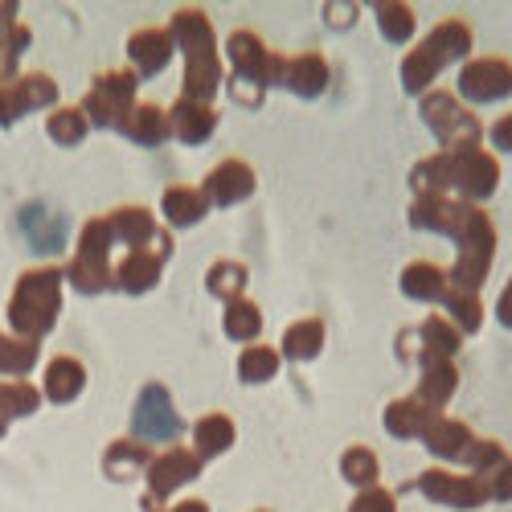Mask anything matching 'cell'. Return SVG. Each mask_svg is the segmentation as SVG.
I'll list each match as a JSON object with an SVG mask.
<instances>
[{"mask_svg": "<svg viewBox=\"0 0 512 512\" xmlns=\"http://www.w3.org/2000/svg\"><path fill=\"white\" fill-rule=\"evenodd\" d=\"M246 283H250V275H246V267L238 259H218V263L205 271V291L213 295V300H222V304L242 300Z\"/></svg>", "mask_w": 512, "mask_h": 512, "instance_id": "obj_33", "label": "cell"}, {"mask_svg": "<svg viewBox=\"0 0 512 512\" xmlns=\"http://www.w3.org/2000/svg\"><path fill=\"white\" fill-rule=\"evenodd\" d=\"M349 512H398V496L373 484V488H361V492L353 496Z\"/></svg>", "mask_w": 512, "mask_h": 512, "instance_id": "obj_46", "label": "cell"}, {"mask_svg": "<svg viewBox=\"0 0 512 512\" xmlns=\"http://www.w3.org/2000/svg\"><path fill=\"white\" fill-rule=\"evenodd\" d=\"M492 259H496V226H492L488 213L480 209L476 222L467 226V234L459 238V259H455V267L447 275L451 287L455 291H480Z\"/></svg>", "mask_w": 512, "mask_h": 512, "instance_id": "obj_8", "label": "cell"}, {"mask_svg": "<svg viewBox=\"0 0 512 512\" xmlns=\"http://www.w3.org/2000/svg\"><path fill=\"white\" fill-rule=\"evenodd\" d=\"M111 246H115V230L111 218H91L78 234V246L70 254V267H66V283L82 295H99L115 283L111 271Z\"/></svg>", "mask_w": 512, "mask_h": 512, "instance_id": "obj_4", "label": "cell"}, {"mask_svg": "<svg viewBox=\"0 0 512 512\" xmlns=\"http://www.w3.org/2000/svg\"><path fill=\"white\" fill-rule=\"evenodd\" d=\"M173 50H177L173 33L160 29V25L136 29L132 37H127V62H132V74H136V78H156V74H164V66L173 62Z\"/></svg>", "mask_w": 512, "mask_h": 512, "instance_id": "obj_16", "label": "cell"}, {"mask_svg": "<svg viewBox=\"0 0 512 512\" xmlns=\"http://www.w3.org/2000/svg\"><path fill=\"white\" fill-rule=\"evenodd\" d=\"M173 41L185 50V99L209 103L222 87V58H218V37L205 17V9H177L168 25Z\"/></svg>", "mask_w": 512, "mask_h": 512, "instance_id": "obj_1", "label": "cell"}, {"mask_svg": "<svg viewBox=\"0 0 512 512\" xmlns=\"http://www.w3.org/2000/svg\"><path fill=\"white\" fill-rule=\"evenodd\" d=\"M205 197H209V205H238V201H246L250 193H254V168L246 164V160H222L213 173L205 177Z\"/></svg>", "mask_w": 512, "mask_h": 512, "instance_id": "obj_18", "label": "cell"}, {"mask_svg": "<svg viewBox=\"0 0 512 512\" xmlns=\"http://www.w3.org/2000/svg\"><path fill=\"white\" fill-rule=\"evenodd\" d=\"M508 459V451H504V443H496V439H476V447H472V455H467V472L472 476H488L492 467H500Z\"/></svg>", "mask_w": 512, "mask_h": 512, "instance_id": "obj_44", "label": "cell"}, {"mask_svg": "<svg viewBox=\"0 0 512 512\" xmlns=\"http://www.w3.org/2000/svg\"><path fill=\"white\" fill-rule=\"evenodd\" d=\"M119 132L132 140L136 148H156V144H164L168 136H173V132H168V111L156 107V103H136L132 111L123 115Z\"/></svg>", "mask_w": 512, "mask_h": 512, "instance_id": "obj_25", "label": "cell"}, {"mask_svg": "<svg viewBox=\"0 0 512 512\" xmlns=\"http://www.w3.org/2000/svg\"><path fill=\"white\" fill-rule=\"evenodd\" d=\"M484 484H488V500L508 504L512 500V459H504L500 467H492V472L484 476Z\"/></svg>", "mask_w": 512, "mask_h": 512, "instance_id": "obj_47", "label": "cell"}, {"mask_svg": "<svg viewBox=\"0 0 512 512\" xmlns=\"http://www.w3.org/2000/svg\"><path fill=\"white\" fill-rule=\"evenodd\" d=\"M447 308V320L459 328V336H472L484 328V304H480V295L476 291H455L447 287V295L439 300Z\"/></svg>", "mask_w": 512, "mask_h": 512, "instance_id": "obj_36", "label": "cell"}, {"mask_svg": "<svg viewBox=\"0 0 512 512\" xmlns=\"http://www.w3.org/2000/svg\"><path fill=\"white\" fill-rule=\"evenodd\" d=\"M488 140H492L496 152H508V156H512V111L500 115V119L488 127Z\"/></svg>", "mask_w": 512, "mask_h": 512, "instance_id": "obj_48", "label": "cell"}, {"mask_svg": "<svg viewBox=\"0 0 512 512\" xmlns=\"http://www.w3.org/2000/svg\"><path fill=\"white\" fill-rule=\"evenodd\" d=\"M398 283H402V295H406V300H414V304H439L447 295V287H451L447 271L439 263H426V259L406 263Z\"/></svg>", "mask_w": 512, "mask_h": 512, "instance_id": "obj_26", "label": "cell"}, {"mask_svg": "<svg viewBox=\"0 0 512 512\" xmlns=\"http://www.w3.org/2000/svg\"><path fill=\"white\" fill-rule=\"evenodd\" d=\"M439 418V410H431L426 402L418 398H402V402H390L386 414H381V426H386V435L394 439H422L426 426Z\"/></svg>", "mask_w": 512, "mask_h": 512, "instance_id": "obj_28", "label": "cell"}, {"mask_svg": "<svg viewBox=\"0 0 512 512\" xmlns=\"http://www.w3.org/2000/svg\"><path fill=\"white\" fill-rule=\"evenodd\" d=\"M480 205H467V201H451V197H435V193H422L410 205V226L426 230V234H447V238H463L467 226L476 222Z\"/></svg>", "mask_w": 512, "mask_h": 512, "instance_id": "obj_12", "label": "cell"}, {"mask_svg": "<svg viewBox=\"0 0 512 512\" xmlns=\"http://www.w3.org/2000/svg\"><path fill=\"white\" fill-rule=\"evenodd\" d=\"M87 390V365L78 357H54L46 365V377H41V398H50L54 406H70L78 402V394Z\"/></svg>", "mask_w": 512, "mask_h": 512, "instance_id": "obj_20", "label": "cell"}, {"mask_svg": "<svg viewBox=\"0 0 512 512\" xmlns=\"http://www.w3.org/2000/svg\"><path fill=\"white\" fill-rule=\"evenodd\" d=\"M467 54H472V29H467L459 17L439 21V25L402 58V91H406V95H426V91H431V82H435L447 66H455L459 58H467Z\"/></svg>", "mask_w": 512, "mask_h": 512, "instance_id": "obj_3", "label": "cell"}, {"mask_svg": "<svg viewBox=\"0 0 512 512\" xmlns=\"http://www.w3.org/2000/svg\"><path fill=\"white\" fill-rule=\"evenodd\" d=\"M168 132H173V140L197 148L218 132V115H213L209 103H193V99L181 95L173 107H168Z\"/></svg>", "mask_w": 512, "mask_h": 512, "instance_id": "obj_19", "label": "cell"}, {"mask_svg": "<svg viewBox=\"0 0 512 512\" xmlns=\"http://www.w3.org/2000/svg\"><path fill=\"white\" fill-rule=\"evenodd\" d=\"M136 87H140V78L132 70H107V74H99L91 82L87 99H82V115H87L91 127H115V132H119L123 115L136 107Z\"/></svg>", "mask_w": 512, "mask_h": 512, "instance_id": "obj_7", "label": "cell"}, {"mask_svg": "<svg viewBox=\"0 0 512 512\" xmlns=\"http://www.w3.org/2000/svg\"><path fill=\"white\" fill-rule=\"evenodd\" d=\"M156 512H209V504H205V500H177V504L156 508Z\"/></svg>", "mask_w": 512, "mask_h": 512, "instance_id": "obj_50", "label": "cell"}, {"mask_svg": "<svg viewBox=\"0 0 512 512\" xmlns=\"http://www.w3.org/2000/svg\"><path fill=\"white\" fill-rule=\"evenodd\" d=\"M418 111H422V123L431 127L435 140L443 144V152L463 148V144H480V136H484L480 119L467 107H459V99L451 91H426Z\"/></svg>", "mask_w": 512, "mask_h": 512, "instance_id": "obj_6", "label": "cell"}, {"mask_svg": "<svg viewBox=\"0 0 512 512\" xmlns=\"http://www.w3.org/2000/svg\"><path fill=\"white\" fill-rule=\"evenodd\" d=\"M422 365V377H418V402H426L431 410H443L451 398H455V390H459V369H455V361H443V357H422L418 361Z\"/></svg>", "mask_w": 512, "mask_h": 512, "instance_id": "obj_23", "label": "cell"}, {"mask_svg": "<svg viewBox=\"0 0 512 512\" xmlns=\"http://www.w3.org/2000/svg\"><path fill=\"white\" fill-rule=\"evenodd\" d=\"M459 95L467 103H500L512 95V62L508 58H472L459 70Z\"/></svg>", "mask_w": 512, "mask_h": 512, "instance_id": "obj_15", "label": "cell"}, {"mask_svg": "<svg viewBox=\"0 0 512 512\" xmlns=\"http://www.w3.org/2000/svg\"><path fill=\"white\" fill-rule=\"evenodd\" d=\"M414 336L422 340V345H418V361H422V357H443V361H451V357L459 353V345H463L459 328H455L447 316H426V320L414 328Z\"/></svg>", "mask_w": 512, "mask_h": 512, "instance_id": "obj_31", "label": "cell"}, {"mask_svg": "<svg viewBox=\"0 0 512 512\" xmlns=\"http://www.w3.org/2000/svg\"><path fill=\"white\" fill-rule=\"evenodd\" d=\"M148 463H152V447L148 443H140V439H115L107 447V455H103V472L115 484H123V480L148 472Z\"/></svg>", "mask_w": 512, "mask_h": 512, "instance_id": "obj_30", "label": "cell"}, {"mask_svg": "<svg viewBox=\"0 0 512 512\" xmlns=\"http://www.w3.org/2000/svg\"><path fill=\"white\" fill-rule=\"evenodd\" d=\"M160 213H164L168 226L189 230V226L205 222L209 197H205V189H197V185H168L164 197H160Z\"/></svg>", "mask_w": 512, "mask_h": 512, "instance_id": "obj_24", "label": "cell"}, {"mask_svg": "<svg viewBox=\"0 0 512 512\" xmlns=\"http://www.w3.org/2000/svg\"><path fill=\"white\" fill-rule=\"evenodd\" d=\"M29 99H25V87H21V78H9V82H0V127H13L21 115H29Z\"/></svg>", "mask_w": 512, "mask_h": 512, "instance_id": "obj_43", "label": "cell"}, {"mask_svg": "<svg viewBox=\"0 0 512 512\" xmlns=\"http://www.w3.org/2000/svg\"><path fill=\"white\" fill-rule=\"evenodd\" d=\"M201 467H205V463L197 459V451H193V447H164L160 455H152L148 472H144V480H148L144 508H148V512H156V504H164V500L173 496L177 488L193 484V480L201 476Z\"/></svg>", "mask_w": 512, "mask_h": 512, "instance_id": "obj_10", "label": "cell"}, {"mask_svg": "<svg viewBox=\"0 0 512 512\" xmlns=\"http://www.w3.org/2000/svg\"><path fill=\"white\" fill-rule=\"evenodd\" d=\"M41 361V340L0 332V377H25Z\"/></svg>", "mask_w": 512, "mask_h": 512, "instance_id": "obj_35", "label": "cell"}, {"mask_svg": "<svg viewBox=\"0 0 512 512\" xmlns=\"http://www.w3.org/2000/svg\"><path fill=\"white\" fill-rule=\"evenodd\" d=\"M226 58H230V78L234 82H250V87H275V82H283V54H275L267 41L254 33V29H238L230 33L226 41Z\"/></svg>", "mask_w": 512, "mask_h": 512, "instance_id": "obj_5", "label": "cell"}, {"mask_svg": "<svg viewBox=\"0 0 512 512\" xmlns=\"http://www.w3.org/2000/svg\"><path fill=\"white\" fill-rule=\"evenodd\" d=\"M107 218H111L115 242H123L127 250H148V246H156V238H160L156 213L144 209V205H123V209L107 213Z\"/></svg>", "mask_w": 512, "mask_h": 512, "instance_id": "obj_22", "label": "cell"}, {"mask_svg": "<svg viewBox=\"0 0 512 512\" xmlns=\"http://www.w3.org/2000/svg\"><path fill=\"white\" fill-rule=\"evenodd\" d=\"M222 328H226L230 340H238V345H254V340L263 336V312L250 300H234V304H226Z\"/></svg>", "mask_w": 512, "mask_h": 512, "instance_id": "obj_40", "label": "cell"}, {"mask_svg": "<svg viewBox=\"0 0 512 512\" xmlns=\"http://www.w3.org/2000/svg\"><path fill=\"white\" fill-rule=\"evenodd\" d=\"M279 365H283L279 349H271V345H246L242 357H238V377L246 381V386H263V381L279 377Z\"/></svg>", "mask_w": 512, "mask_h": 512, "instance_id": "obj_38", "label": "cell"}, {"mask_svg": "<svg viewBox=\"0 0 512 512\" xmlns=\"http://www.w3.org/2000/svg\"><path fill=\"white\" fill-rule=\"evenodd\" d=\"M46 132L58 148H78L82 140H87L91 123H87V115H82V107H54V115L46 119Z\"/></svg>", "mask_w": 512, "mask_h": 512, "instance_id": "obj_41", "label": "cell"}, {"mask_svg": "<svg viewBox=\"0 0 512 512\" xmlns=\"http://www.w3.org/2000/svg\"><path fill=\"white\" fill-rule=\"evenodd\" d=\"M496 320H500L504 328H512V279L504 283V291H500V300H496Z\"/></svg>", "mask_w": 512, "mask_h": 512, "instance_id": "obj_49", "label": "cell"}, {"mask_svg": "<svg viewBox=\"0 0 512 512\" xmlns=\"http://www.w3.org/2000/svg\"><path fill=\"white\" fill-rule=\"evenodd\" d=\"M328 78H332V70L324 62V54L308 50V54H295L283 62V87L300 99H320L328 91Z\"/></svg>", "mask_w": 512, "mask_h": 512, "instance_id": "obj_21", "label": "cell"}, {"mask_svg": "<svg viewBox=\"0 0 512 512\" xmlns=\"http://www.w3.org/2000/svg\"><path fill=\"white\" fill-rule=\"evenodd\" d=\"M377 13V29L386 41H394V46H406V41L414 37L418 21H414V9L410 5H398V0H381V5H373Z\"/></svg>", "mask_w": 512, "mask_h": 512, "instance_id": "obj_39", "label": "cell"}, {"mask_svg": "<svg viewBox=\"0 0 512 512\" xmlns=\"http://www.w3.org/2000/svg\"><path fill=\"white\" fill-rule=\"evenodd\" d=\"M410 185L414 193H435V197H447L451 189V156L447 152H435V156H426L414 164V173H410Z\"/></svg>", "mask_w": 512, "mask_h": 512, "instance_id": "obj_37", "label": "cell"}, {"mask_svg": "<svg viewBox=\"0 0 512 512\" xmlns=\"http://www.w3.org/2000/svg\"><path fill=\"white\" fill-rule=\"evenodd\" d=\"M21 87H25V99H29L33 111L58 103V82L50 74H21Z\"/></svg>", "mask_w": 512, "mask_h": 512, "instance_id": "obj_45", "label": "cell"}, {"mask_svg": "<svg viewBox=\"0 0 512 512\" xmlns=\"http://www.w3.org/2000/svg\"><path fill=\"white\" fill-rule=\"evenodd\" d=\"M422 443L443 463H467V455H472V447H476V435H472V426L467 422H459L451 414H439L431 426H426Z\"/></svg>", "mask_w": 512, "mask_h": 512, "instance_id": "obj_17", "label": "cell"}, {"mask_svg": "<svg viewBox=\"0 0 512 512\" xmlns=\"http://www.w3.org/2000/svg\"><path fill=\"white\" fill-rule=\"evenodd\" d=\"M234 439H238V426H234L230 414L213 410V414H201V418L193 422V451H197L201 463L226 455V451L234 447Z\"/></svg>", "mask_w": 512, "mask_h": 512, "instance_id": "obj_27", "label": "cell"}, {"mask_svg": "<svg viewBox=\"0 0 512 512\" xmlns=\"http://www.w3.org/2000/svg\"><path fill=\"white\" fill-rule=\"evenodd\" d=\"M41 390L33 386V381L25 377H9V381H0V418L13 422V418H29L41 410Z\"/></svg>", "mask_w": 512, "mask_h": 512, "instance_id": "obj_34", "label": "cell"}, {"mask_svg": "<svg viewBox=\"0 0 512 512\" xmlns=\"http://www.w3.org/2000/svg\"><path fill=\"white\" fill-rule=\"evenodd\" d=\"M451 189L467 201V205H480L496 193L500 185V164L488 148L480 144H463V148H451Z\"/></svg>", "mask_w": 512, "mask_h": 512, "instance_id": "obj_9", "label": "cell"}, {"mask_svg": "<svg viewBox=\"0 0 512 512\" xmlns=\"http://www.w3.org/2000/svg\"><path fill=\"white\" fill-rule=\"evenodd\" d=\"M29 41H33V33H29V25L17 21V5H0V82L13 78L21 54L29 50Z\"/></svg>", "mask_w": 512, "mask_h": 512, "instance_id": "obj_29", "label": "cell"}, {"mask_svg": "<svg viewBox=\"0 0 512 512\" xmlns=\"http://www.w3.org/2000/svg\"><path fill=\"white\" fill-rule=\"evenodd\" d=\"M340 476H345V480L361 492V488H373V484H377L381 463H377V455H373L369 447H349L345 455H340Z\"/></svg>", "mask_w": 512, "mask_h": 512, "instance_id": "obj_42", "label": "cell"}, {"mask_svg": "<svg viewBox=\"0 0 512 512\" xmlns=\"http://www.w3.org/2000/svg\"><path fill=\"white\" fill-rule=\"evenodd\" d=\"M418 492L426 500H435L443 508H480L488 504V484L484 476H459V472H447V467H426L418 476Z\"/></svg>", "mask_w": 512, "mask_h": 512, "instance_id": "obj_13", "label": "cell"}, {"mask_svg": "<svg viewBox=\"0 0 512 512\" xmlns=\"http://www.w3.org/2000/svg\"><path fill=\"white\" fill-rule=\"evenodd\" d=\"M259 512H267V508H259Z\"/></svg>", "mask_w": 512, "mask_h": 512, "instance_id": "obj_52", "label": "cell"}, {"mask_svg": "<svg viewBox=\"0 0 512 512\" xmlns=\"http://www.w3.org/2000/svg\"><path fill=\"white\" fill-rule=\"evenodd\" d=\"M324 353V320H295L287 324L283 332V353L291 365H304V361H316Z\"/></svg>", "mask_w": 512, "mask_h": 512, "instance_id": "obj_32", "label": "cell"}, {"mask_svg": "<svg viewBox=\"0 0 512 512\" xmlns=\"http://www.w3.org/2000/svg\"><path fill=\"white\" fill-rule=\"evenodd\" d=\"M168 259H173V238L160 230L156 246H148V250H127V259L115 267V287H119L123 295H148V291L160 283V271H164Z\"/></svg>", "mask_w": 512, "mask_h": 512, "instance_id": "obj_14", "label": "cell"}, {"mask_svg": "<svg viewBox=\"0 0 512 512\" xmlns=\"http://www.w3.org/2000/svg\"><path fill=\"white\" fill-rule=\"evenodd\" d=\"M62 287L66 271L62 267H33L17 279L13 300H9V328L25 340L50 336L62 312Z\"/></svg>", "mask_w": 512, "mask_h": 512, "instance_id": "obj_2", "label": "cell"}, {"mask_svg": "<svg viewBox=\"0 0 512 512\" xmlns=\"http://www.w3.org/2000/svg\"><path fill=\"white\" fill-rule=\"evenodd\" d=\"M132 431L140 443H177L181 431H185V422L181 414L173 410V394H168L164 386H144L136 410H132Z\"/></svg>", "mask_w": 512, "mask_h": 512, "instance_id": "obj_11", "label": "cell"}, {"mask_svg": "<svg viewBox=\"0 0 512 512\" xmlns=\"http://www.w3.org/2000/svg\"><path fill=\"white\" fill-rule=\"evenodd\" d=\"M5 435H9V422H5V418H0V439H5Z\"/></svg>", "mask_w": 512, "mask_h": 512, "instance_id": "obj_51", "label": "cell"}]
</instances>
